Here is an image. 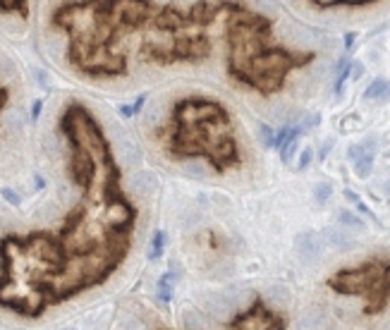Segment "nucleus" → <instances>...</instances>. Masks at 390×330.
<instances>
[{
    "instance_id": "1",
    "label": "nucleus",
    "mask_w": 390,
    "mask_h": 330,
    "mask_svg": "<svg viewBox=\"0 0 390 330\" xmlns=\"http://www.w3.org/2000/svg\"><path fill=\"white\" fill-rule=\"evenodd\" d=\"M383 275H385V268L378 261H373V263H364L352 270H340L328 280V285L337 294H364L366 297L371 290L383 285Z\"/></svg>"
},
{
    "instance_id": "2",
    "label": "nucleus",
    "mask_w": 390,
    "mask_h": 330,
    "mask_svg": "<svg viewBox=\"0 0 390 330\" xmlns=\"http://www.w3.org/2000/svg\"><path fill=\"white\" fill-rule=\"evenodd\" d=\"M223 118H227L223 105L213 101H180L175 108V122L184 127H197V125H206V122Z\"/></svg>"
},
{
    "instance_id": "3",
    "label": "nucleus",
    "mask_w": 390,
    "mask_h": 330,
    "mask_svg": "<svg viewBox=\"0 0 390 330\" xmlns=\"http://www.w3.org/2000/svg\"><path fill=\"white\" fill-rule=\"evenodd\" d=\"M295 58H292L287 50L282 48H266L263 53H259L252 60V72H249V86H252V79L254 77H261V74H278V77H285L295 67Z\"/></svg>"
},
{
    "instance_id": "4",
    "label": "nucleus",
    "mask_w": 390,
    "mask_h": 330,
    "mask_svg": "<svg viewBox=\"0 0 390 330\" xmlns=\"http://www.w3.org/2000/svg\"><path fill=\"white\" fill-rule=\"evenodd\" d=\"M235 330H282L278 313H271L261 302H254L235 318Z\"/></svg>"
},
{
    "instance_id": "5",
    "label": "nucleus",
    "mask_w": 390,
    "mask_h": 330,
    "mask_svg": "<svg viewBox=\"0 0 390 330\" xmlns=\"http://www.w3.org/2000/svg\"><path fill=\"white\" fill-rule=\"evenodd\" d=\"M206 156L211 158V163L216 165L218 170H223L227 165L237 163V144L230 137H223L206 148Z\"/></svg>"
},
{
    "instance_id": "6",
    "label": "nucleus",
    "mask_w": 390,
    "mask_h": 330,
    "mask_svg": "<svg viewBox=\"0 0 390 330\" xmlns=\"http://www.w3.org/2000/svg\"><path fill=\"white\" fill-rule=\"evenodd\" d=\"M187 19H189V17H184V15H182V10L163 8L154 17V27L165 29V31H180V29H184V22H187Z\"/></svg>"
},
{
    "instance_id": "7",
    "label": "nucleus",
    "mask_w": 390,
    "mask_h": 330,
    "mask_svg": "<svg viewBox=\"0 0 390 330\" xmlns=\"http://www.w3.org/2000/svg\"><path fill=\"white\" fill-rule=\"evenodd\" d=\"M129 187H132V192L139 194V196H151L156 192V187H158V180H156L154 173H149V170H141V173H136L132 180H129Z\"/></svg>"
},
{
    "instance_id": "8",
    "label": "nucleus",
    "mask_w": 390,
    "mask_h": 330,
    "mask_svg": "<svg viewBox=\"0 0 390 330\" xmlns=\"http://www.w3.org/2000/svg\"><path fill=\"white\" fill-rule=\"evenodd\" d=\"M216 12H218V8H211L209 3H204V0H201V3H194V5H191L187 17H189L191 24H197V27H199V24H209V22H213Z\"/></svg>"
},
{
    "instance_id": "9",
    "label": "nucleus",
    "mask_w": 390,
    "mask_h": 330,
    "mask_svg": "<svg viewBox=\"0 0 390 330\" xmlns=\"http://www.w3.org/2000/svg\"><path fill=\"white\" fill-rule=\"evenodd\" d=\"M297 249H300V254L304 258H318L321 256V242H318L316 235H311V232H304L297 237Z\"/></svg>"
},
{
    "instance_id": "10",
    "label": "nucleus",
    "mask_w": 390,
    "mask_h": 330,
    "mask_svg": "<svg viewBox=\"0 0 390 330\" xmlns=\"http://www.w3.org/2000/svg\"><path fill=\"white\" fill-rule=\"evenodd\" d=\"M323 235H326V242L330 244V247H335V249H340V251H347V249H352V237H347L345 232H340V230H335V228H328V230H323Z\"/></svg>"
},
{
    "instance_id": "11",
    "label": "nucleus",
    "mask_w": 390,
    "mask_h": 330,
    "mask_svg": "<svg viewBox=\"0 0 390 330\" xmlns=\"http://www.w3.org/2000/svg\"><path fill=\"white\" fill-rule=\"evenodd\" d=\"M211 53V43L209 38L204 36H197V38H189V48H187V60H201Z\"/></svg>"
},
{
    "instance_id": "12",
    "label": "nucleus",
    "mask_w": 390,
    "mask_h": 330,
    "mask_svg": "<svg viewBox=\"0 0 390 330\" xmlns=\"http://www.w3.org/2000/svg\"><path fill=\"white\" fill-rule=\"evenodd\" d=\"M302 134H304V129H302V127L290 129V137H287V141H285V144H282V148H280L282 163H290V158H292V153H295V148H297V141H300Z\"/></svg>"
},
{
    "instance_id": "13",
    "label": "nucleus",
    "mask_w": 390,
    "mask_h": 330,
    "mask_svg": "<svg viewBox=\"0 0 390 330\" xmlns=\"http://www.w3.org/2000/svg\"><path fill=\"white\" fill-rule=\"evenodd\" d=\"M29 0H0V12L3 15H19V17H27L29 15Z\"/></svg>"
},
{
    "instance_id": "14",
    "label": "nucleus",
    "mask_w": 390,
    "mask_h": 330,
    "mask_svg": "<svg viewBox=\"0 0 390 330\" xmlns=\"http://www.w3.org/2000/svg\"><path fill=\"white\" fill-rule=\"evenodd\" d=\"M385 89H388V82L383 79V77H376L369 86H366V91H364V98L366 101H383V93H385Z\"/></svg>"
},
{
    "instance_id": "15",
    "label": "nucleus",
    "mask_w": 390,
    "mask_h": 330,
    "mask_svg": "<svg viewBox=\"0 0 390 330\" xmlns=\"http://www.w3.org/2000/svg\"><path fill=\"white\" fill-rule=\"evenodd\" d=\"M177 280L175 273H165L161 280H158V299L161 302H170L173 299V283Z\"/></svg>"
},
{
    "instance_id": "16",
    "label": "nucleus",
    "mask_w": 390,
    "mask_h": 330,
    "mask_svg": "<svg viewBox=\"0 0 390 330\" xmlns=\"http://www.w3.org/2000/svg\"><path fill=\"white\" fill-rule=\"evenodd\" d=\"M163 249H165V232H163V230H156V232H154V242H151V251H149V258H151V261L161 258Z\"/></svg>"
},
{
    "instance_id": "17",
    "label": "nucleus",
    "mask_w": 390,
    "mask_h": 330,
    "mask_svg": "<svg viewBox=\"0 0 390 330\" xmlns=\"http://www.w3.org/2000/svg\"><path fill=\"white\" fill-rule=\"evenodd\" d=\"M371 168H373V153H366L359 163H354V173L359 175L362 180H366L371 175Z\"/></svg>"
},
{
    "instance_id": "18",
    "label": "nucleus",
    "mask_w": 390,
    "mask_h": 330,
    "mask_svg": "<svg viewBox=\"0 0 390 330\" xmlns=\"http://www.w3.org/2000/svg\"><path fill=\"white\" fill-rule=\"evenodd\" d=\"M254 5L261 15H278V0H254Z\"/></svg>"
},
{
    "instance_id": "19",
    "label": "nucleus",
    "mask_w": 390,
    "mask_h": 330,
    "mask_svg": "<svg viewBox=\"0 0 390 330\" xmlns=\"http://www.w3.org/2000/svg\"><path fill=\"white\" fill-rule=\"evenodd\" d=\"M340 223L343 225H352V228H357V230H362L364 228V223L354 213H350V211H340Z\"/></svg>"
},
{
    "instance_id": "20",
    "label": "nucleus",
    "mask_w": 390,
    "mask_h": 330,
    "mask_svg": "<svg viewBox=\"0 0 390 330\" xmlns=\"http://www.w3.org/2000/svg\"><path fill=\"white\" fill-rule=\"evenodd\" d=\"M259 134H261V144L266 148L273 146V141H275V134L271 132V127L268 125H259Z\"/></svg>"
},
{
    "instance_id": "21",
    "label": "nucleus",
    "mask_w": 390,
    "mask_h": 330,
    "mask_svg": "<svg viewBox=\"0 0 390 330\" xmlns=\"http://www.w3.org/2000/svg\"><path fill=\"white\" fill-rule=\"evenodd\" d=\"M330 192H333V187H330L328 182H321V184H316V192H314V196H316L318 203H326V199L330 196Z\"/></svg>"
},
{
    "instance_id": "22",
    "label": "nucleus",
    "mask_w": 390,
    "mask_h": 330,
    "mask_svg": "<svg viewBox=\"0 0 390 330\" xmlns=\"http://www.w3.org/2000/svg\"><path fill=\"white\" fill-rule=\"evenodd\" d=\"M0 196H3L8 203H12V206H19V203H22L19 194L15 192V189H10V187H3V189H0Z\"/></svg>"
},
{
    "instance_id": "23",
    "label": "nucleus",
    "mask_w": 390,
    "mask_h": 330,
    "mask_svg": "<svg viewBox=\"0 0 390 330\" xmlns=\"http://www.w3.org/2000/svg\"><path fill=\"white\" fill-rule=\"evenodd\" d=\"M187 173L194 175V177H206V168L201 165V160H197V163H189V165H187Z\"/></svg>"
},
{
    "instance_id": "24",
    "label": "nucleus",
    "mask_w": 390,
    "mask_h": 330,
    "mask_svg": "<svg viewBox=\"0 0 390 330\" xmlns=\"http://www.w3.org/2000/svg\"><path fill=\"white\" fill-rule=\"evenodd\" d=\"M318 125V113H307L304 115V125H302V129L307 132V129H314Z\"/></svg>"
},
{
    "instance_id": "25",
    "label": "nucleus",
    "mask_w": 390,
    "mask_h": 330,
    "mask_svg": "<svg viewBox=\"0 0 390 330\" xmlns=\"http://www.w3.org/2000/svg\"><path fill=\"white\" fill-rule=\"evenodd\" d=\"M287 137H290V127H282L278 134H275V141H273V146L275 148H282V144L287 141Z\"/></svg>"
},
{
    "instance_id": "26",
    "label": "nucleus",
    "mask_w": 390,
    "mask_h": 330,
    "mask_svg": "<svg viewBox=\"0 0 390 330\" xmlns=\"http://www.w3.org/2000/svg\"><path fill=\"white\" fill-rule=\"evenodd\" d=\"M311 158H314L311 148H304V151H302V156H300V163H297V168H300V170H307L309 163H311Z\"/></svg>"
},
{
    "instance_id": "27",
    "label": "nucleus",
    "mask_w": 390,
    "mask_h": 330,
    "mask_svg": "<svg viewBox=\"0 0 390 330\" xmlns=\"http://www.w3.org/2000/svg\"><path fill=\"white\" fill-rule=\"evenodd\" d=\"M41 110H43V101H41V98H36V101L31 103V115H29V118H31V122H36V120L41 118Z\"/></svg>"
},
{
    "instance_id": "28",
    "label": "nucleus",
    "mask_w": 390,
    "mask_h": 330,
    "mask_svg": "<svg viewBox=\"0 0 390 330\" xmlns=\"http://www.w3.org/2000/svg\"><path fill=\"white\" fill-rule=\"evenodd\" d=\"M8 103H10V89L0 84V115H3V110L8 108Z\"/></svg>"
},
{
    "instance_id": "29",
    "label": "nucleus",
    "mask_w": 390,
    "mask_h": 330,
    "mask_svg": "<svg viewBox=\"0 0 390 330\" xmlns=\"http://www.w3.org/2000/svg\"><path fill=\"white\" fill-rule=\"evenodd\" d=\"M362 74H364V65L362 63H352V65H350V79H354V82H357Z\"/></svg>"
},
{
    "instance_id": "30",
    "label": "nucleus",
    "mask_w": 390,
    "mask_h": 330,
    "mask_svg": "<svg viewBox=\"0 0 390 330\" xmlns=\"http://www.w3.org/2000/svg\"><path fill=\"white\" fill-rule=\"evenodd\" d=\"M316 5H321V8H333V5H347V0H316Z\"/></svg>"
},
{
    "instance_id": "31",
    "label": "nucleus",
    "mask_w": 390,
    "mask_h": 330,
    "mask_svg": "<svg viewBox=\"0 0 390 330\" xmlns=\"http://www.w3.org/2000/svg\"><path fill=\"white\" fill-rule=\"evenodd\" d=\"M120 115L122 118H132L134 115V105H120Z\"/></svg>"
},
{
    "instance_id": "32",
    "label": "nucleus",
    "mask_w": 390,
    "mask_h": 330,
    "mask_svg": "<svg viewBox=\"0 0 390 330\" xmlns=\"http://www.w3.org/2000/svg\"><path fill=\"white\" fill-rule=\"evenodd\" d=\"M144 105H146V93H141V96H139V98L134 101V115H136V113H139L141 108H144Z\"/></svg>"
},
{
    "instance_id": "33",
    "label": "nucleus",
    "mask_w": 390,
    "mask_h": 330,
    "mask_svg": "<svg viewBox=\"0 0 390 330\" xmlns=\"http://www.w3.org/2000/svg\"><path fill=\"white\" fill-rule=\"evenodd\" d=\"M383 287L388 290V294H390V268H385V275H383Z\"/></svg>"
},
{
    "instance_id": "34",
    "label": "nucleus",
    "mask_w": 390,
    "mask_h": 330,
    "mask_svg": "<svg viewBox=\"0 0 390 330\" xmlns=\"http://www.w3.org/2000/svg\"><path fill=\"white\" fill-rule=\"evenodd\" d=\"M345 199H350V201L357 203V201H359V194H354L352 189H345Z\"/></svg>"
},
{
    "instance_id": "35",
    "label": "nucleus",
    "mask_w": 390,
    "mask_h": 330,
    "mask_svg": "<svg viewBox=\"0 0 390 330\" xmlns=\"http://www.w3.org/2000/svg\"><path fill=\"white\" fill-rule=\"evenodd\" d=\"M354 43V34H345V48H352Z\"/></svg>"
},
{
    "instance_id": "36",
    "label": "nucleus",
    "mask_w": 390,
    "mask_h": 330,
    "mask_svg": "<svg viewBox=\"0 0 390 330\" xmlns=\"http://www.w3.org/2000/svg\"><path fill=\"white\" fill-rule=\"evenodd\" d=\"M330 146H333V141H328L326 146H323V151H321V158H326V153L330 151Z\"/></svg>"
},
{
    "instance_id": "37",
    "label": "nucleus",
    "mask_w": 390,
    "mask_h": 330,
    "mask_svg": "<svg viewBox=\"0 0 390 330\" xmlns=\"http://www.w3.org/2000/svg\"><path fill=\"white\" fill-rule=\"evenodd\" d=\"M34 180H36V189H43V177H41V175H36Z\"/></svg>"
},
{
    "instance_id": "38",
    "label": "nucleus",
    "mask_w": 390,
    "mask_h": 330,
    "mask_svg": "<svg viewBox=\"0 0 390 330\" xmlns=\"http://www.w3.org/2000/svg\"><path fill=\"white\" fill-rule=\"evenodd\" d=\"M390 98V82H388V89H385V93H383V101H388Z\"/></svg>"
}]
</instances>
